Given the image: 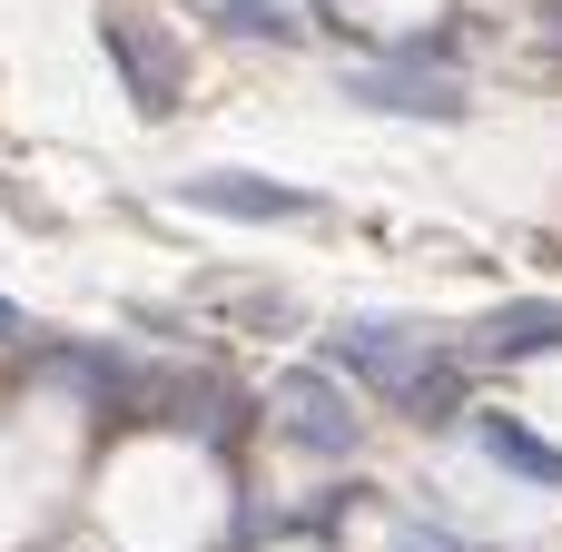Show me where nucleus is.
<instances>
[{"label": "nucleus", "instance_id": "nucleus-4", "mask_svg": "<svg viewBox=\"0 0 562 552\" xmlns=\"http://www.w3.org/2000/svg\"><path fill=\"white\" fill-rule=\"evenodd\" d=\"M99 40H109V59L128 69V99H138V109H168V99H178V59H168V49H148L119 10L99 20Z\"/></svg>", "mask_w": 562, "mask_h": 552}, {"label": "nucleus", "instance_id": "nucleus-3", "mask_svg": "<svg viewBox=\"0 0 562 552\" xmlns=\"http://www.w3.org/2000/svg\"><path fill=\"white\" fill-rule=\"evenodd\" d=\"M286 425L306 435V444H326V454H356V405L336 395V375H286Z\"/></svg>", "mask_w": 562, "mask_h": 552}, {"label": "nucleus", "instance_id": "nucleus-6", "mask_svg": "<svg viewBox=\"0 0 562 552\" xmlns=\"http://www.w3.org/2000/svg\"><path fill=\"white\" fill-rule=\"evenodd\" d=\"M543 346H562V306H514V316H494L484 336H474V356H543Z\"/></svg>", "mask_w": 562, "mask_h": 552}, {"label": "nucleus", "instance_id": "nucleus-2", "mask_svg": "<svg viewBox=\"0 0 562 552\" xmlns=\"http://www.w3.org/2000/svg\"><path fill=\"white\" fill-rule=\"evenodd\" d=\"M188 207H217V217H306L316 198H306V188H277V178L207 168V178H188Z\"/></svg>", "mask_w": 562, "mask_h": 552}, {"label": "nucleus", "instance_id": "nucleus-1", "mask_svg": "<svg viewBox=\"0 0 562 552\" xmlns=\"http://www.w3.org/2000/svg\"><path fill=\"white\" fill-rule=\"evenodd\" d=\"M346 89L366 99V109H395V119H464V89L454 79H425V69H346Z\"/></svg>", "mask_w": 562, "mask_h": 552}, {"label": "nucleus", "instance_id": "nucleus-8", "mask_svg": "<svg viewBox=\"0 0 562 552\" xmlns=\"http://www.w3.org/2000/svg\"><path fill=\"white\" fill-rule=\"evenodd\" d=\"M10 336H20V306H10V296H0V346H10Z\"/></svg>", "mask_w": 562, "mask_h": 552}, {"label": "nucleus", "instance_id": "nucleus-9", "mask_svg": "<svg viewBox=\"0 0 562 552\" xmlns=\"http://www.w3.org/2000/svg\"><path fill=\"white\" fill-rule=\"evenodd\" d=\"M405 552H445V533H405Z\"/></svg>", "mask_w": 562, "mask_h": 552}, {"label": "nucleus", "instance_id": "nucleus-5", "mask_svg": "<svg viewBox=\"0 0 562 552\" xmlns=\"http://www.w3.org/2000/svg\"><path fill=\"white\" fill-rule=\"evenodd\" d=\"M474 444H484V454H504V474H524V484H562V444L524 435L514 415H484V425H474Z\"/></svg>", "mask_w": 562, "mask_h": 552}, {"label": "nucleus", "instance_id": "nucleus-7", "mask_svg": "<svg viewBox=\"0 0 562 552\" xmlns=\"http://www.w3.org/2000/svg\"><path fill=\"white\" fill-rule=\"evenodd\" d=\"M454 385H464V375H454V356H415L385 395H395L405 415H445V405H454Z\"/></svg>", "mask_w": 562, "mask_h": 552}]
</instances>
